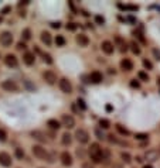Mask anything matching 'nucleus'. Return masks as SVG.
Instances as JSON below:
<instances>
[{"instance_id":"obj_1","label":"nucleus","mask_w":160,"mask_h":168,"mask_svg":"<svg viewBox=\"0 0 160 168\" xmlns=\"http://www.w3.org/2000/svg\"><path fill=\"white\" fill-rule=\"evenodd\" d=\"M102 150H103V148H101V146H99L98 143H92V144H91L89 150H88V154H89L91 160L94 161V163H101V161L103 160Z\"/></svg>"},{"instance_id":"obj_2","label":"nucleus","mask_w":160,"mask_h":168,"mask_svg":"<svg viewBox=\"0 0 160 168\" xmlns=\"http://www.w3.org/2000/svg\"><path fill=\"white\" fill-rule=\"evenodd\" d=\"M31 151H33V154L37 157L38 160H47L48 163H53V157L50 156L48 153H47V150H45L43 146H40V144L33 146V147H31Z\"/></svg>"},{"instance_id":"obj_3","label":"nucleus","mask_w":160,"mask_h":168,"mask_svg":"<svg viewBox=\"0 0 160 168\" xmlns=\"http://www.w3.org/2000/svg\"><path fill=\"white\" fill-rule=\"evenodd\" d=\"M0 86H2V89L7 90V92H17V90H19V85H17L14 81H12V79L3 81V82L0 83Z\"/></svg>"},{"instance_id":"obj_4","label":"nucleus","mask_w":160,"mask_h":168,"mask_svg":"<svg viewBox=\"0 0 160 168\" xmlns=\"http://www.w3.org/2000/svg\"><path fill=\"white\" fill-rule=\"evenodd\" d=\"M58 86H60L61 92H64V93H67V95H70L71 92H72V85H71V82L67 78L60 79V81H58Z\"/></svg>"},{"instance_id":"obj_5","label":"nucleus","mask_w":160,"mask_h":168,"mask_svg":"<svg viewBox=\"0 0 160 168\" xmlns=\"http://www.w3.org/2000/svg\"><path fill=\"white\" fill-rule=\"evenodd\" d=\"M75 139L78 140L81 144H86L89 141V134H88V131L84 130V129H78V130L75 131Z\"/></svg>"},{"instance_id":"obj_6","label":"nucleus","mask_w":160,"mask_h":168,"mask_svg":"<svg viewBox=\"0 0 160 168\" xmlns=\"http://www.w3.org/2000/svg\"><path fill=\"white\" fill-rule=\"evenodd\" d=\"M0 42L2 45L4 47H10L13 44V35L10 31H3V33L0 34Z\"/></svg>"},{"instance_id":"obj_7","label":"nucleus","mask_w":160,"mask_h":168,"mask_svg":"<svg viewBox=\"0 0 160 168\" xmlns=\"http://www.w3.org/2000/svg\"><path fill=\"white\" fill-rule=\"evenodd\" d=\"M61 124L67 129H74L75 127V119L71 115H62L61 116Z\"/></svg>"},{"instance_id":"obj_8","label":"nucleus","mask_w":160,"mask_h":168,"mask_svg":"<svg viewBox=\"0 0 160 168\" xmlns=\"http://www.w3.org/2000/svg\"><path fill=\"white\" fill-rule=\"evenodd\" d=\"M0 165L2 167H10L12 165V157L6 151H0Z\"/></svg>"},{"instance_id":"obj_9","label":"nucleus","mask_w":160,"mask_h":168,"mask_svg":"<svg viewBox=\"0 0 160 168\" xmlns=\"http://www.w3.org/2000/svg\"><path fill=\"white\" fill-rule=\"evenodd\" d=\"M60 160H61L62 165H65V167H71L74 160H72V156H71L68 151H62L61 156H60Z\"/></svg>"},{"instance_id":"obj_10","label":"nucleus","mask_w":160,"mask_h":168,"mask_svg":"<svg viewBox=\"0 0 160 168\" xmlns=\"http://www.w3.org/2000/svg\"><path fill=\"white\" fill-rule=\"evenodd\" d=\"M43 78H44V81L48 85H54V83L57 82V75L54 74L53 71H45L44 74H43Z\"/></svg>"},{"instance_id":"obj_11","label":"nucleus","mask_w":160,"mask_h":168,"mask_svg":"<svg viewBox=\"0 0 160 168\" xmlns=\"http://www.w3.org/2000/svg\"><path fill=\"white\" fill-rule=\"evenodd\" d=\"M4 64L10 68H16L19 65V61H17L16 55H13V54H7L6 57H4Z\"/></svg>"},{"instance_id":"obj_12","label":"nucleus","mask_w":160,"mask_h":168,"mask_svg":"<svg viewBox=\"0 0 160 168\" xmlns=\"http://www.w3.org/2000/svg\"><path fill=\"white\" fill-rule=\"evenodd\" d=\"M102 79H103V76H102V74H101V72H98V71H94V72H91L89 81L92 83H101V82H102Z\"/></svg>"},{"instance_id":"obj_13","label":"nucleus","mask_w":160,"mask_h":168,"mask_svg":"<svg viewBox=\"0 0 160 168\" xmlns=\"http://www.w3.org/2000/svg\"><path fill=\"white\" fill-rule=\"evenodd\" d=\"M34 61H36V57H34V54L33 52H24V55H23V62H24L26 65H33Z\"/></svg>"},{"instance_id":"obj_14","label":"nucleus","mask_w":160,"mask_h":168,"mask_svg":"<svg viewBox=\"0 0 160 168\" xmlns=\"http://www.w3.org/2000/svg\"><path fill=\"white\" fill-rule=\"evenodd\" d=\"M101 48H102V51L106 54V55L113 54V44H112L111 41H103L102 45H101Z\"/></svg>"},{"instance_id":"obj_15","label":"nucleus","mask_w":160,"mask_h":168,"mask_svg":"<svg viewBox=\"0 0 160 168\" xmlns=\"http://www.w3.org/2000/svg\"><path fill=\"white\" fill-rule=\"evenodd\" d=\"M120 68H122L123 71H126V72H130V71L133 69V62H132L130 59L125 58V59L120 61Z\"/></svg>"},{"instance_id":"obj_16","label":"nucleus","mask_w":160,"mask_h":168,"mask_svg":"<svg viewBox=\"0 0 160 168\" xmlns=\"http://www.w3.org/2000/svg\"><path fill=\"white\" fill-rule=\"evenodd\" d=\"M41 41H43V44L45 45H51V42H53V38H51V34L48 33V31H41Z\"/></svg>"},{"instance_id":"obj_17","label":"nucleus","mask_w":160,"mask_h":168,"mask_svg":"<svg viewBox=\"0 0 160 168\" xmlns=\"http://www.w3.org/2000/svg\"><path fill=\"white\" fill-rule=\"evenodd\" d=\"M77 42L79 44V47H88L89 45V40H88V37H86L85 34L77 35Z\"/></svg>"},{"instance_id":"obj_18","label":"nucleus","mask_w":160,"mask_h":168,"mask_svg":"<svg viewBox=\"0 0 160 168\" xmlns=\"http://www.w3.org/2000/svg\"><path fill=\"white\" fill-rule=\"evenodd\" d=\"M31 136H33V139H36L37 141H40V143H45V141H47V139H45L44 133H41L40 130L31 131Z\"/></svg>"},{"instance_id":"obj_19","label":"nucleus","mask_w":160,"mask_h":168,"mask_svg":"<svg viewBox=\"0 0 160 168\" xmlns=\"http://www.w3.org/2000/svg\"><path fill=\"white\" fill-rule=\"evenodd\" d=\"M157 156H159V153H157L156 150H149V151H146V154H144V158L148 161H156Z\"/></svg>"},{"instance_id":"obj_20","label":"nucleus","mask_w":160,"mask_h":168,"mask_svg":"<svg viewBox=\"0 0 160 168\" xmlns=\"http://www.w3.org/2000/svg\"><path fill=\"white\" fill-rule=\"evenodd\" d=\"M61 143L64 144V146H70V144L72 143V136H71L68 131L62 133V136H61Z\"/></svg>"},{"instance_id":"obj_21","label":"nucleus","mask_w":160,"mask_h":168,"mask_svg":"<svg viewBox=\"0 0 160 168\" xmlns=\"http://www.w3.org/2000/svg\"><path fill=\"white\" fill-rule=\"evenodd\" d=\"M47 126H48L51 130H58V129L61 127V123L55 119H50L48 122H47Z\"/></svg>"},{"instance_id":"obj_22","label":"nucleus","mask_w":160,"mask_h":168,"mask_svg":"<svg viewBox=\"0 0 160 168\" xmlns=\"http://www.w3.org/2000/svg\"><path fill=\"white\" fill-rule=\"evenodd\" d=\"M120 158H122L126 164H130V161H132V157H130V154L129 153H125V151H122L120 153Z\"/></svg>"},{"instance_id":"obj_23","label":"nucleus","mask_w":160,"mask_h":168,"mask_svg":"<svg viewBox=\"0 0 160 168\" xmlns=\"http://www.w3.org/2000/svg\"><path fill=\"white\" fill-rule=\"evenodd\" d=\"M14 156H16L17 160H23V158H24V150H23V148H16Z\"/></svg>"},{"instance_id":"obj_24","label":"nucleus","mask_w":160,"mask_h":168,"mask_svg":"<svg viewBox=\"0 0 160 168\" xmlns=\"http://www.w3.org/2000/svg\"><path fill=\"white\" fill-rule=\"evenodd\" d=\"M55 45H57V47H64V45H65V40H64L62 35H57V37H55Z\"/></svg>"},{"instance_id":"obj_25","label":"nucleus","mask_w":160,"mask_h":168,"mask_svg":"<svg viewBox=\"0 0 160 168\" xmlns=\"http://www.w3.org/2000/svg\"><path fill=\"white\" fill-rule=\"evenodd\" d=\"M116 130L119 131L122 136H129V130L125 129V127H122V124H116Z\"/></svg>"},{"instance_id":"obj_26","label":"nucleus","mask_w":160,"mask_h":168,"mask_svg":"<svg viewBox=\"0 0 160 168\" xmlns=\"http://www.w3.org/2000/svg\"><path fill=\"white\" fill-rule=\"evenodd\" d=\"M99 126H101V129H109L111 123H109V120H106V119H101L99 120Z\"/></svg>"},{"instance_id":"obj_27","label":"nucleus","mask_w":160,"mask_h":168,"mask_svg":"<svg viewBox=\"0 0 160 168\" xmlns=\"http://www.w3.org/2000/svg\"><path fill=\"white\" fill-rule=\"evenodd\" d=\"M130 47H132V51H133V54H136V55H139V54H140V48H139V45H137L135 41H133V42H130Z\"/></svg>"},{"instance_id":"obj_28","label":"nucleus","mask_w":160,"mask_h":168,"mask_svg":"<svg viewBox=\"0 0 160 168\" xmlns=\"http://www.w3.org/2000/svg\"><path fill=\"white\" fill-rule=\"evenodd\" d=\"M108 137H109V139H108V140H109L111 143H115V144H126V143H123V141H120V140H118V139H116V137H115V136H113V134L108 136Z\"/></svg>"},{"instance_id":"obj_29","label":"nucleus","mask_w":160,"mask_h":168,"mask_svg":"<svg viewBox=\"0 0 160 168\" xmlns=\"http://www.w3.org/2000/svg\"><path fill=\"white\" fill-rule=\"evenodd\" d=\"M137 76H139V79L144 81V82H148V81H149V75L146 74V72H143V71H140L139 74H137Z\"/></svg>"},{"instance_id":"obj_30","label":"nucleus","mask_w":160,"mask_h":168,"mask_svg":"<svg viewBox=\"0 0 160 168\" xmlns=\"http://www.w3.org/2000/svg\"><path fill=\"white\" fill-rule=\"evenodd\" d=\"M23 38H24V40H30V38H31V31H30L29 29H26L24 31H23Z\"/></svg>"},{"instance_id":"obj_31","label":"nucleus","mask_w":160,"mask_h":168,"mask_svg":"<svg viewBox=\"0 0 160 168\" xmlns=\"http://www.w3.org/2000/svg\"><path fill=\"white\" fill-rule=\"evenodd\" d=\"M7 140V134H6V131L3 130V129H0V141L3 143V141H6Z\"/></svg>"},{"instance_id":"obj_32","label":"nucleus","mask_w":160,"mask_h":168,"mask_svg":"<svg viewBox=\"0 0 160 168\" xmlns=\"http://www.w3.org/2000/svg\"><path fill=\"white\" fill-rule=\"evenodd\" d=\"M77 103H78V106H79V109H81V110H85V109H86V105H85V102H84L82 99H78V100H77Z\"/></svg>"},{"instance_id":"obj_33","label":"nucleus","mask_w":160,"mask_h":168,"mask_svg":"<svg viewBox=\"0 0 160 168\" xmlns=\"http://www.w3.org/2000/svg\"><path fill=\"white\" fill-rule=\"evenodd\" d=\"M148 137H149V136H148V134H144V133H139V134H136V136H135V139H136V140H146Z\"/></svg>"},{"instance_id":"obj_34","label":"nucleus","mask_w":160,"mask_h":168,"mask_svg":"<svg viewBox=\"0 0 160 168\" xmlns=\"http://www.w3.org/2000/svg\"><path fill=\"white\" fill-rule=\"evenodd\" d=\"M143 66H144V68H148V69H152V68H153L152 62L148 61V59H143Z\"/></svg>"},{"instance_id":"obj_35","label":"nucleus","mask_w":160,"mask_h":168,"mask_svg":"<svg viewBox=\"0 0 160 168\" xmlns=\"http://www.w3.org/2000/svg\"><path fill=\"white\" fill-rule=\"evenodd\" d=\"M119 7L120 8H126V10H133V12H135V10H137V6H122V4H120Z\"/></svg>"},{"instance_id":"obj_36","label":"nucleus","mask_w":160,"mask_h":168,"mask_svg":"<svg viewBox=\"0 0 160 168\" xmlns=\"http://www.w3.org/2000/svg\"><path fill=\"white\" fill-rule=\"evenodd\" d=\"M95 136H96V137H98L99 140H102V139H105V136L102 134V133H101V130H99V129H96V130H95Z\"/></svg>"},{"instance_id":"obj_37","label":"nucleus","mask_w":160,"mask_h":168,"mask_svg":"<svg viewBox=\"0 0 160 168\" xmlns=\"http://www.w3.org/2000/svg\"><path fill=\"white\" fill-rule=\"evenodd\" d=\"M44 61L47 62V64H53V59H51V55H48V54H45V55H44Z\"/></svg>"},{"instance_id":"obj_38","label":"nucleus","mask_w":160,"mask_h":168,"mask_svg":"<svg viewBox=\"0 0 160 168\" xmlns=\"http://www.w3.org/2000/svg\"><path fill=\"white\" fill-rule=\"evenodd\" d=\"M75 29H77V25H75L74 23H70V24H67V30H70V31H74Z\"/></svg>"},{"instance_id":"obj_39","label":"nucleus","mask_w":160,"mask_h":168,"mask_svg":"<svg viewBox=\"0 0 160 168\" xmlns=\"http://www.w3.org/2000/svg\"><path fill=\"white\" fill-rule=\"evenodd\" d=\"M95 20H96V23H98V24H103V23H105L103 17H101V16H96V17H95Z\"/></svg>"},{"instance_id":"obj_40","label":"nucleus","mask_w":160,"mask_h":168,"mask_svg":"<svg viewBox=\"0 0 160 168\" xmlns=\"http://www.w3.org/2000/svg\"><path fill=\"white\" fill-rule=\"evenodd\" d=\"M24 85L27 86V88H29V89H36V86H33V85H31V83L29 82V81H24Z\"/></svg>"},{"instance_id":"obj_41","label":"nucleus","mask_w":160,"mask_h":168,"mask_svg":"<svg viewBox=\"0 0 160 168\" xmlns=\"http://www.w3.org/2000/svg\"><path fill=\"white\" fill-rule=\"evenodd\" d=\"M81 168H94V167H92V164H91V163H84Z\"/></svg>"},{"instance_id":"obj_42","label":"nucleus","mask_w":160,"mask_h":168,"mask_svg":"<svg viewBox=\"0 0 160 168\" xmlns=\"http://www.w3.org/2000/svg\"><path fill=\"white\" fill-rule=\"evenodd\" d=\"M17 48H19V49H24L26 44H24V42H19V44H17Z\"/></svg>"},{"instance_id":"obj_43","label":"nucleus","mask_w":160,"mask_h":168,"mask_svg":"<svg viewBox=\"0 0 160 168\" xmlns=\"http://www.w3.org/2000/svg\"><path fill=\"white\" fill-rule=\"evenodd\" d=\"M51 27H53V29H60V23H51Z\"/></svg>"},{"instance_id":"obj_44","label":"nucleus","mask_w":160,"mask_h":168,"mask_svg":"<svg viewBox=\"0 0 160 168\" xmlns=\"http://www.w3.org/2000/svg\"><path fill=\"white\" fill-rule=\"evenodd\" d=\"M153 54H155V55L157 57V59H160V52L157 51V49H153Z\"/></svg>"},{"instance_id":"obj_45","label":"nucleus","mask_w":160,"mask_h":168,"mask_svg":"<svg viewBox=\"0 0 160 168\" xmlns=\"http://www.w3.org/2000/svg\"><path fill=\"white\" fill-rule=\"evenodd\" d=\"M9 10H10L9 7H4V8H3V12H2V13H3V14H7V12H9Z\"/></svg>"},{"instance_id":"obj_46","label":"nucleus","mask_w":160,"mask_h":168,"mask_svg":"<svg viewBox=\"0 0 160 168\" xmlns=\"http://www.w3.org/2000/svg\"><path fill=\"white\" fill-rule=\"evenodd\" d=\"M112 168H123V167L120 164H113V165H112Z\"/></svg>"},{"instance_id":"obj_47","label":"nucleus","mask_w":160,"mask_h":168,"mask_svg":"<svg viewBox=\"0 0 160 168\" xmlns=\"http://www.w3.org/2000/svg\"><path fill=\"white\" fill-rule=\"evenodd\" d=\"M132 86H136V88H137V86H139V83H137V82H132Z\"/></svg>"},{"instance_id":"obj_48","label":"nucleus","mask_w":160,"mask_h":168,"mask_svg":"<svg viewBox=\"0 0 160 168\" xmlns=\"http://www.w3.org/2000/svg\"><path fill=\"white\" fill-rule=\"evenodd\" d=\"M143 168H153V167H152V165H144Z\"/></svg>"},{"instance_id":"obj_49","label":"nucleus","mask_w":160,"mask_h":168,"mask_svg":"<svg viewBox=\"0 0 160 168\" xmlns=\"http://www.w3.org/2000/svg\"><path fill=\"white\" fill-rule=\"evenodd\" d=\"M0 23H2V17H0Z\"/></svg>"},{"instance_id":"obj_50","label":"nucleus","mask_w":160,"mask_h":168,"mask_svg":"<svg viewBox=\"0 0 160 168\" xmlns=\"http://www.w3.org/2000/svg\"><path fill=\"white\" fill-rule=\"evenodd\" d=\"M159 151H160V148H159Z\"/></svg>"}]
</instances>
